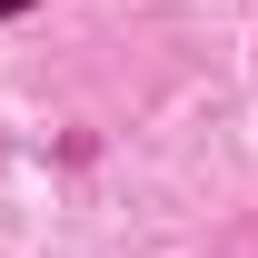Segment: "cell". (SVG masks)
<instances>
[{"mask_svg": "<svg viewBox=\"0 0 258 258\" xmlns=\"http://www.w3.org/2000/svg\"><path fill=\"white\" fill-rule=\"evenodd\" d=\"M10 10H30V0H0V20H10Z\"/></svg>", "mask_w": 258, "mask_h": 258, "instance_id": "1", "label": "cell"}]
</instances>
